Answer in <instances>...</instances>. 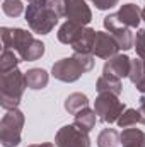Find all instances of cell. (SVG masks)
<instances>
[{
    "instance_id": "1",
    "label": "cell",
    "mask_w": 145,
    "mask_h": 147,
    "mask_svg": "<svg viewBox=\"0 0 145 147\" xmlns=\"http://www.w3.org/2000/svg\"><path fill=\"white\" fill-rule=\"evenodd\" d=\"M2 41L3 48L14 50L21 57V60L26 62L39 60L44 53V45L38 41L31 33L19 28H2Z\"/></svg>"
},
{
    "instance_id": "2",
    "label": "cell",
    "mask_w": 145,
    "mask_h": 147,
    "mask_svg": "<svg viewBox=\"0 0 145 147\" xmlns=\"http://www.w3.org/2000/svg\"><path fill=\"white\" fill-rule=\"evenodd\" d=\"M58 10L53 0H34L28 5L26 21L33 33L36 34H48L58 22Z\"/></svg>"
},
{
    "instance_id": "3",
    "label": "cell",
    "mask_w": 145,
    "mask_h": 147,
    "mask_svg": "<svg viewBox=\"0 0 145 147\" xmlns=\"http://www.w3.org/2000/svg\"><path fill=\"white\" fill-rule=\"evenodd\" d=\"M96 33L91 28H84L82 24H77L73 21H67L62 24L58 31V41L63 45L72 46L73 53H82V55H91L94 51V41Z\"/></svg>"
},
{
    "instance_id": "4",
    "label": "cell",
    "mask_w": 145,
    "mask_h": 147,
    "mask_svg": "<svg viewBox=\"0 0 145 147\" xmlns=\"http://www.w3.org/2000/svg\"><path fill=\"white\" fill-rule=\"evenodd\" d=\"M26 77L24 74L15 70L5 72L0 75V105L3 110H15L22 99L26 89Z\"/></svg>"
},
{
    "instance_id": "5",
    "label": "cell",
    "mask_w": 145,
    "mask_h": 147,
    "mask_svg": "<svg viewBox=\"0 0 145 147\" xmlns=\"http://www.w3.org/2000/svg\"><path fill=\"white\" fill-rule=\"evenodd\" d=\"M94 67V58L92 55H82V53H73V57L70 58H62L58 60L51 74L55 79L62 80V82H75L82 74L92 70Z\"/></svg>"
},
{
    "instance_id": "6",
    "label": "cell",
    "mask_w": 145,
    "mask_h": 147,
    "mask_svg": "<svg viewBox=\"0 0 145 147\" xmlns=\"http://www.w3.org/2000/svg\"><path fill=\"white\" fill-rule=\"evenodd\" d=\"M24 115L17 110H9L0 121V142L3 147H15L21 142Z\"/></svg>"
},
{
    "instance_id": "7",
    "label": "cell",
    "mask_w": 145,
    "mask_h": 147,
    "mask_svg": "<svg viewBox=\"0 0 145 147\" xmlns=\"http://www.w3.org/2000/svg\"><path fill=\"white\" fill-rule=\"evenodd\" d=\"M125 110H126V106L118 99L116 94L101 92L96 98L94 111H96V115L99 116V120L103 123H114V121H118V118L123 115Z\"/></svg>"
},
{
    "instance_id": "8",
    "label": "cell",
    "mask_w": 145,
    "mask_h": 147,
    "mask_svg": "<svg viewBox=\"0 0 145 147\" xmlns=\"http://www.w3.org/2000/svg\"><path fill=\"white\" fill-rule=\"evenodd\" d=\"M60 17H67L77 24H89L92 21V12L85 0H53Z\"/></svg>"
},
{
    "instance_id": "9",
    "label": "cell",
    "mask_w": 145,
    "mask_h": 147,
    "mask_svg": "<svg viewBox=\"0 0 145 147\" xmlns=\"http://www.w3.org/2000/svg\"><path fill=\"white\" fill-rule=\"evenodd\" d=\"M82 128L75 125H65L56 132L55 144L56 147H91V139Z\"/></svg>"
},
{
    "instance_id": "10",
    "label": "cell",
    "mask_w": 145,
    "mask_h": 147,
    "mask_svg": "<svg viewBox=\"0 0 145 147\" xmlns=\"http://www.w3.org/2000/svg\"><path fill=\"white\" fill-rule=\"evenodd\" d=\"M104 28L109 31V34L114 38V41L118 43L119 50H130V48H133L135 38L132 34L130 28L123 26V24L118 21L116 14H109V16L104 17Z\"/></svg>"
},
{
    "instance_id": "11",
    "label": "cell",
    "mask_w": 145,
    "mask_h": 147,
    "mask_svg": "<svg viewBox=\"0 0 145 147\" xmlns=\"http://www.w3.org/2000/svg\"><path fill=\"white\" fill-rule=\"evenodd\" d=\"M118 43L114 41V38L104 33V31H97L96 33V41H94V55L97 58H104V60H109L111 57L118 55Z\"/></svg>"
},
{
    "instance_id": "12",
    "label": "cell",
    "mask_w": 145,
    "mask_h": 147,
    "mask_svg": "<svg viewBox=\"0 0 145 147\" xmlns=\"http://www.w3.org/2000/svg\"><path fill=\"white\" fill-rule=\"evenodd\" d=\"M130 69H132V60L126 55H114L104 63L103 74H109V75L121 79V77L130 75Z\"/></svg>"
},
{
    "instance_id": "13",
    "label": "cell",
    "mask_w": 145,
    "mask_h": 147,
    "mask_svg": "<svg viewBox=\"0 0 145 147\" xmlns=\"http://www.w3.org/2000/svg\"><path fill=\"white\" fill-rule=\"evenodd\" d=\"M116 17H118V21H119L123 26L133 29V28H138V24H140L142 10H140V7L135 5V3H125V5L116 12Z\"/></svg>"
},
{
    "instance_id": "14",
    "label": "cell",
    "mask_w": 145,
    "mask_h": 147,
    "mask_svg": "<svg viewBox=\"0 0 145 147\" xmlns=\"http://www.w3.org/2000/svg\"><path fill=\"white\" fill-rule=\"evenodd\" d=\"M96 89L97 92H111V94H116L119 96L123 87H121V80L114 75H109V74H103L99 79H97V84H96Z\"/></svg>"
},
{
    "instance_id": "15",
    "label": "cell",
    "mask_w": 145,
    "mask_h": 147,
    "mask_svg": "<svg viewBox=\"0 0 145 147\" xmlns=\"http://www.w3.org/2000/svg\"><path fill=\"white\" fill-rule=\"evenodd\" d=\"M130 80L137 86V89L145 94V60L135 58L132 60V69H130Z\"/></svg>"
},
{
    "instance_id": "16",
    "label": "cell",
    "mask_w": 145,
    "mask_h": 147,
    "mask_svg": "<svg viewBox=\"0 0 145 147\" xmlns=\"http://www.w3.org/2000/svg\"><path fill=\"white\" fill-rule=\"evenodd\" d=\"M123 147H145V134L138 128H125L121 132Z\"/></svg>"
},
{
    "instance_id": "17",
    "label": "cell",
    "mask_w": 145,
    "mask_h": 147,
    "mask_svg": "<svg viewBox=\"0 0 145 147\" xmlns=\"http://www.w3.org/2000/svg\"><path fill=\"white\" fill-rule=\"evenodd\" d=\"M26 77V86L29 89H44L48 86V74L43 69H31L24 74Z\"/></svg>"
},
{
    "instance_id": "18",
    "label": "cell",
    "mask_w": 145,
    "mask_h": 147,
    "mask_svg": "<svg viewBox=\"0 0 145 147\" xmlns=\"http://www.w3.org/2000/svg\"><path fill=\"white\" fill-rule=\"evenodd\" d=\"M84 108H89V99L85 94L82 92H73L67 98L65 101V110L68 111V115H77L79 111H82Z\"/></svg>"
},
{
    "instance_id": "19",
    "label": "cell",
    "mask_w": 145,
    "mask_h": 147,
    "mask_svg": "<svg viewBox=\"0 0 145 147\" xmlns=\"http://www.w3.org/2000/svg\"><path fill=\"white\" fill-rule=\"evenodd\" d=\"M75 127L82 128L84 132H91L96 125V111L89 110V108H84L82 111H79L75 115Z\"/></svg>"
},
{
    "instance_id": "20",
    "label": "cell",
    "mask_w": 145,
    "mask_h": 147,
    "mask_svg": "<svg viewBox=\"0 0 145 147\" xmlns=\"http://www.w3.org/2000/svg\"><path fill=\"white\" fill-rule=\"evenodd\" d=\"M19 62H21V57L14 50L3 48L2 55H0V72L5 74V72H10V70H15Z\"/></svg>"
},
{
    "instance_id": "21",
    "label": "cell",
    "mask_w": 145,
    "mask_h": 147,
    "mask_svg": "<svg viewBox=\"0 0 145 147\" xmlns=\"http://www.w3.org/2000/svg\"><path fill=\"white\" fill-rule=\"evenodd\" d=\"M121 142V134L114 128H104L97 137V147H118Z\"/></svg>"
},
{
    "instance_id": "22",
    "label": "cell",
    "mask_w": 145,
    "mask_h": 147,
    "mask_svg": "<svg viewBox=\"0 0 145 147\" xmlns=\"http://www.w3.org/2000/svg\"><path fill=\"white\" fill-rule=\"evenodd\" d=\"M118 127L119 128H130V127H135L137 123H140V116H138V110H128L123 111V115L118 118Z\"/></svg>"
},
{
    "instance_id": "23",
    "label": "cell",
    "mask_w": 145,
    "mask_h": 147,
    "mask_svg": "<svg viewBox=\"0 0 145 147\" xmlns=\"http://www.w3.org/2000/svg\"><path fill=\"white\" fill-rule=\"evenodd\" d=\"M2 10H3V14L9 16V17H17V16L22 14L24 7H22V2H21V0H3Z\"/></svg>"
},
{
    "instance_id": "24",
    "label": "cell",
    "mask_w": 145,
    "mask_h": 147,
    "mask_svg": "<svg viewBox=\"0 0 145 147\" xmlns=\"http://www.w3.org/2000/svg\"><path fill=\"white\" fill-rule=\"evenodd\" d=\"M135 50H137L138 58L145 60V29H138L135 36Z\"/></svg>"
},
{
    "instance_id": "25",
    "label": "cell",
    "mask_w": 145,
    "mask_h": 147,
    "mask_svg": "<svg viewBox=\"0 0 145 147\" xmlns=\"http://www.w3.org/2000/svg\"><path fill=\"white\" fill-rule=\"evenodd\" d=\"M99 10H108L111 7H114V5H118V2L119 0H91Z\"/></svg>"
},
{
    "instance_id": "26",
    "label": "cell",
    "mask_w": 145,
    "mask_h": 147,
    "mask_svg": "<svg viewBox=\"0 0 145 147\" xmlns=\"http://www.w3.org/2000/svg\"><path fill=\"white\" fill-rule=\"evenodd\" d=\"M138 116H140V123L145 125V98H140V106H138Z\"/></svg>"
},
{
    "instance_id": "27",
    "label": "cell",
    "mask_w": 145,
    "mask_h": 147,
    "mask_svg": "<svg viewBox=\"0 0 145 147\" xmlns=\"http://www.w3.org/2000/svg\"><path fill=\"white\" fill-rule=\"evenodd\" d=\"M29 147H53V144H39V146H29Z\"/></svg>"
},
{
    "instance_id": "28",
    "label": "cell",
    "mask_w": 145,
    "mask_h": 147,
    "mask_svg": "<svg viewBox=\"0 0 145 147\" xmlns=\"http://www.w3.org/2000/svg\"><path fill=\"white\" fill-rule=\"evenodd\" d=\"M142 19H144V21H145V9H144V10H142Z\"/></svg>"
},
{
    "instance_id": "29",
    "label": "cell",
    "mask_w": 145,
    "mask_h": 147,
    "mask_svg": "<svg viewBox=\"0 0 145 147\" xmlns=\"http://www.w3.org/2000/svg\"><path fill=\"white\" fill-rule=\"evenodd\" d=\"M31 2H34V0H29V3H31Z\"/></svg>"
}]
</instances>
